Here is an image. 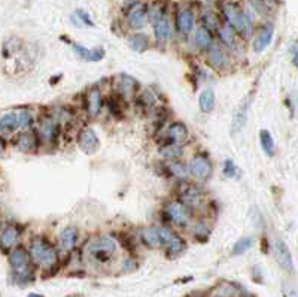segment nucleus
Returning <instances> with one entry per match:
<instances>
[{"label":"nucleus","instance_id":"nucleus-1","mask_svg":"<svg viewBox=\"0 0 298 297\" xmlns=\"http://www.w3.org/2000/svg\"><path fill=\"white\" fill-rule=\"evenodd\" d=\"M222 11H224V15L227 18L228 24L239 34H242L243 38H249L252 34V21L239 8V5L228 2L222 6Z\"/></svg>","mask_w":298,"mask_h":297},{"label":"nucleus","instance_id":"nucleus-2","mask_svg":"<svg viewBox=\"0 0 298 297\" xmlns=\"http://www.w3.org/2000/svg\"><path fill=\"white\" fill-rule=\"evenodd\" d=\"M30 257L44 268H53L57 263V251L45 238H34L30 245Z\"/></svg>","mask_w":298,"mask_h":297},{"label":"nucleus","instance_id":"nucleus-3","mask_svg":"<svg viewBox=\"0 0 298 297\" xmlns=\"http://www.w3.org/2000/svg\"><path fill=\"white\" fill-rule=\"evenodd\" d=\"M116 251V243L113 239H110L108 236H102V238H96L87 246V252L88 255L97 262V263H106L110 260V257L115 254Z\"/></svg>","mask_w":298,"mask_h":297},{"label":"nucleus","instance_id":"nucleus-4","mask_svg":"<svg viewBox=\"0 0 298 297\" xmlns=\"http://www.w3.org/2000/svg\"><path fill=\"white\" fill-rule=\"evenodd\" d=\"M165 214L168 215V218L179 227H185L188 226L191 219V212L190 209L179 203V202H172L165 206Z\"/></svg>","mask_w":298,"mask_h":297},{"label":"nucleus","instance_id":"nucleus-5","mask_svg":"<svg viewBox=\"0 0 298 297\" xmlns=\"http://www.w3.org/2000/svg\"><path fill=\"white\" fill-rule=\"evenodd\" d=\"M212 163L209 162L206 157L203 156H197L194 157L190 163V172L191 175L195 178V179H200V181H206L210 178L212 175Z\"/></svg>","mask_w":298,"mask_h":297},{"label":"nucleus","instance_id":"nucleus-6","mask_svg":"<svg viewBox=\"0 0 298 297\" xmlns=\"http://www.w3.org/2000/svg\"><path fill=\"white\" fill-rule=\"evenodd\" d=\"M181 203L185 205L187 208L197 209L204 203V194L200 189H197L195 185H188L187 189L182 190L181 193Z\"/></svg>","mask_w":298,"mask_h":297},{"label":"nucleus","instance_id":"nucleus-7","mask_svg":"<svg viewBox=\"0 0 298 297\" xmlns=\"http://www.w3.org/2000/svg\"><path fill=\"white\" fill-rule=\"evenodd\" d=\"M78 143L85 154H94L99 150V137L91 129H82L78 136Z\"/></svg>","mask_w":298,"mask_h":297},{"label":"nucleus","instance_id":"nucleus-8","mask_svg":"<svg viewBox=\"0 0 298 297\" xmlns=\"http://www.w3.org/2000/svg\"><path fill=\"white\" fill-rule=\"evenodd\" d=\"M274 255L277 263L280 265V268L286 272H292V258H291V252L286 246V243L282 239H277L274 242Z\"/></svg>","mask_w":298,"mask_h":297},{"label":"nucleus","instance_id":"nucleus-9","mask_svg":"<svg viewBox=\"0 0 298 297\" xmlns=\"http://www.w3.org/2000/svg\"><path fill=\"white\" fill-rule=\"evenodd\" d=\"M207 63L218 70H225L230 67V58L218 45H210L209 54H207Z\"/></svg>","mask_w":298,"mask_h":297},{"label":"nucleus","instance_id":"nucleus-10","mask_svg":"<svg viewBox=\"0 0 298 297\" xmlns=\"http://www.w3.org/2000/svg\"><path fill=\"white\" fill-rule=\"evenodd\" d=\"M9 263H11V266L14 268V270H15L18 275H20V273H27V272H30V270H28V254L24 249H21V248H18V249H15V251L11 252V255H9Z\"/></svg>","mask_w":298,"mask_h":297},{"label":"nucleus","instance_id":"nucleus-11","mask_svg":"<svg viewBox=\"0 0 298 297\" xmlns=\"http://www.w3.org/2000/svg\"><path fill=\"white\" fill-rule=\"evenodd\" d=\"M273 33H274V27L273 24H266L263 26V28L260 30L258 36L255 38V42H253V50L257 53H263L269 45H270L271 39H273Z\"/></svg>","mask_w":298,"mask_h":297},{"label":"nucleus","instance_id":"nucleus-12","mask_svg":"<svg viewBox=\"0 0 298 297\" xmlns=\"http://www.w3.org/2000/svg\"><path fill=\"white\" fill-rule=\"evenodd\" d=\"M167 137L172 140L175 145H182L188 140V129L182 123H175L168 127L167 130Z\"/></svg>","mask_w":298,"mask_h":297},{"label":"nucleus","instance_id":"nucleus-13","mask_svg":"<svg viewBox=\"0 0 298 297\" xmlns=\"http://www.w3.org/2000/svg\"><path fill=\"white\" fill-rule=\"evenodd\" d=\"M127 21H129V26L132 28H135V30L143 27L145 23H146V6L136 5L135 8L129 12Z\"/></svg>","mask_w":298,"mask_h":297},{"label":"nucleus","instance_id":"nucleus-14","mask_svg":"<svg viewBox=\"0 0 298 297\" xmlns=\"http://www.w3.org/2000/svg\"><path fill=\"white\" fill-rule=\"evenodd\" d=\"M140 238H142V242L145 243L148 248L154 249V248H161L163 246V241H161L158 229L146 227V229L140 230Z\"/></svg>","mask_w":298,"mask_h":297},{"label":"nucleus","instance_id":"nucleus-15","mask_svg":"<svg viewBox=\"0 0 298 297\" xmlns=\"http://www.w3.org/2000/svg\"><path fill=\"white\" fill-rule=\"evenodd\" d=\"M136 88H137V82L127 75H122L116 80V90L125 99H129L135 94Z\"/></svg>","mask_w":298,"mask_h":297},{"label":"nucleus","instance_id":"nucleus-16","mask_svg":"<svg viewBox=\"0 0 298 297\" xmlns=\"http://www.w3.org/2000/svg\"><path fill=\"white\" fill-rule=\"evenodd\" d=\"M78 242V230L76 227H66L60 235V245L64 251H72Z\"/></svg>","mask_w":298,"mask_h":297},{"label":"nucleus","instance_id":"nucleus-17","mask_svg":"<svg viewBox=\"0 0 298 297\" xmlns=\"http://www.w3.org/2000/svg\"><path fill=\"white\" fill-rule=\"evenodd\" d=\"M17 148L23 153H33L37 148V136L30 132H24L17 139Z\"/></svg>","mask_w":298,"mask_h":297},{"label":"nucleus","instance_id":"nucleus-18","mask_svg":"<svg viewBox=\"0 0 298 297\" xmlns=\"http://www.w3.org/2000/svg\"><path fill=\"white\" fill-rule=\"evenodd\" d=\"M18 127H20V124H18V114L9 112V114H5L0 118V132L3 135H11Z\"/></svg>","mask_w":298,"mask_h":297},{"label":"nucleus","instance_id":"nucleus-19","mask_svg":"<svg viewBox=\"0 0 298 297\" xmlns=\"http://www.w3.org/2000/svg\"><path fill=\"white\" fill-rule=\"evenodd\" d=\"M39 135L47 142H54L58 136V126L53 120H45L39 126Z\"/></svg>","mask_w":298,"mask_h":297},{"label":"nucleus","instance_id":"nucleus-20","mask_svg":"<svg viewBox=\"0 0 298 297\" xmlns=\"http://www.w3.org/2000/svg\"><path fill=\"white\" fill-rule=\"evenodd\" d=\"M87 103H88V114L91 117L99 115L100 109H102V94L99 88L90 90L87 94Z\"/></svg>","mask_w":298,"mask_h":297},{"label":"nucleus","instance_id":"nucleus-21","mask_svg":"<svg viewBox=\"0 0 298 297\" xmlns=\"http://www.w3.org/2000/svg\"><path fill=\"white\" fill-rule=\"evenodd\" d=\"M165 246H167V257H170V258L179 257V255L184 254L185 249H187V243H185V241H184L181 236H178V235H175V236L172 238V241L167 243Z\"/></svg>","mask_w":298,"mask_h":297},{"label":"nucleus","instance_id":"nucleus-22","mask_svg":"<svg viewBox=\"0 0 298 297\" xmlns=\"http://www.w3.org/2000/svg\"><path fill=\"white\" fill-rule=\"evenodd\" d=\"M18 236H20V233L15 227H12V226L6 227L2 232V236H0V246L3 249H11L18 241Z\"/></svg>","mask_w":298,"mask_h":297},{"label":"nucleus","instance_id":"nucleus-23","mask_svg":"<svg viewBox=\"0 0 298 297\" xmlns=\"http://www.w3.org/2000/svg\"><path fill=\"white\" fill-rule=\"evenodd\" d=\"M194 27V14L191 12L190 9H182L178 14V28L182 33H190Z\"/></svg>","mask_w":298,"mask_h":297},{"label":"nucleus","instance_id":"nucleus-24","mask_svg":"<svg viewBox=\"0 0 298 297\" xmlns=\"http://www.w3.org/2000/svg\"><path fill=\"white\" fill-rule=\"evenodd\" d=\"M73 50L78 53V55L83 58V60H88V61H99L103 58L105 55V51L103 50H88V48H83L78 44H72Z\"/></svg>","mask_w":298,"mask_h":297},{"label":"nucleus","instance_id":"nucleus-25","mask_svg":"<svg viewBox=\"0 0 298 297\" xmlns=\"http://www.w3.org/2000/svg\"><path fill=\"white\" fill-rule=\"evenodd\" d=\"M154 33H155V38L158 41H167L170 38V33H172V28H170V23L165 17H161L160 20L155 21V27H154Z\"/></svg>","mask_w":298,"mask_h":297},{"label":"nucleus","instance_id":"nucleus-26","mask_svg":"<svg viewBox=\"0 0 298 297\" xmlns=\"http://www.w3.org/2000/svg\"><path fill=\"white\" fill-rule=\"evenodd\" d=\"M195 45L200 48V50H209L210 45H212V34L207 28L200 27L197 31H195Z\"/></svg>","mask_w":298,"mask_h":297},{"label":"nucleus","instance_id":"nucleus-27","mask_svg":"<svg viewBox=\"0 0 298 297\" xmlns=\"http://www.w3.org/2000/svg\"><path fill=\"white\" fill-rule=\"evenodd\" d=\"M260 142H261V148L263 151L273 157L274 156V151H276V145H274V140H273V136L270 135L269 130H261L260 132Z\"/></svg>","mask_w":298,"mask_h":297},{"label":"nucleus","instance_id":"nucleus-28","mask_svg":"<svg viewBox=\"0 0 298 297\" xmlns=\"http://www.w3.org/2000/svg\"><path fill=\"white\" fill-rule=\"evenodd\" d=\"M215 108V93L212 90H204L200 96V109L203 112H212Z\"/></svg>","mask_w":298,"mask_h":297},{"label":"nucleus","instance_id":"nucleus-29","mask_svg":"<svg viewBox=\"0 0 298 297\" xmlns=\"http://www.w3.org/2000/svg\"><path fill=\"white\" fill-rule=\"evenodd\" d=\"M130 47L133 48V51L136 53H142L148 48V38L142 33L139 34H133L130 38Z\"/></svg>","mask_w":298,"mask_h":297},{"label":"nucleus","instance_id":"nucleus-30","mask_svg":"<svg viewBox=\"0 0 298 297\" xmlns=\"http://www.w3.org/2000/svg\"><path fill=\"white\" fill-rule=\"evenodd\" d=\"M203 27L207 28L209 31H215L219 28V18L215 12H206L203 15Z\"/></svg>","mask_w":298,"mask_h":297},{"label":"nucleus","instance_id":"nucleus-31","mask_svg":"<svg viewBox=\"0 0 298 297\" xmlns=\"http://www.w3.org/2000/svg\"><path fill=\"white\" fill-rule=\"evenodd\" d=\"M161 156L167 160H176L182 156V150L178 145L172 143V145H167V146L161 148Z\"/></svg>","mask_w":298,"mask_h":297},{"label":"nucleus","instance_id":"nucleus-32","mask_svg":"<svg viewBox=\"0 0 298 297\" xmlns=\"http://www.w3.org/2000/svg\"><path fill=\"white\" fill-rule=\"evenodd\" d=\"M219 38H221V41L225 45L233 47L236 44V33L233 31V28L228 27V26H224V27L219 28Z\"/></svg>","mask_w":298,"mask_h":297},{"label":"nucleus","instance_id":"nucleus-33","mask_svg":"<svg viewBox=\"0 0 298 297\" xmlns=\"http://www.w3.org/2000/svg\"><path fill=\"white\" fill-rule=\"evenodd\" d=\"M252 238H249V236H244V238H240L236 245H234V248H233V254L234 255H239V254H243L246 252L250 246H252Z\"/></svg>","mask_w":298,"mask_h":297},{"label":"nucleus","instance_id":"nucleus-34","mask_svg":"<svg viewBox=\"0 0 298 297\" xmlns=\"http://www.w3.org/2000/svg\"><path fill=\"white\" fill-rule=\"evenodd\" d=\"M246 114H247V103L242 105V106L239 108V110L236 112V115H234V121H233L234 130H239V129L243 127L244 121H246Z\"/></svg>","mask_w":298,"mask_h":297},{"label":"nucleus","instance_id":"nucleus-35","mask_svg":"<svg viewBox=\"0 0 298 297\" xmlns=\"http://www.w3.org/2000/svg\"><path fill=\"white\" fill-rule=\"evenodd\" d=\"M168 170L172 172V175H175L176 178H179V179H185L187 178V175H188V172H187V167L182 164V163H172L170 164V167H168Z\"/></svg>","mask_w":298,"mask_h":297},{"label":"nucleus","instance_id":"nucleus-36","mask_svg":"<svg viewBox=\"0 0 298 297\" xmlns=\"http://www.w3.org/2000/svg\"><path fill=\"white\" fill-rule=\"evenodd\" d=\"M137 103H139V106L151 108V106L155 103V99H154V96H152L149 91H145V93H142V94H140V97L137 99Z\"/></svg>","mask_w":298,"mask_h":297},{"label":"nucleus","instance_id":"nucleus-37","mask_svg":"<svg viewBox=\"0 0 298 297\" xmlns=\"http://www.w3.org/2000/svg\"><path fill=\"white\" fill-rule=\"evenodd\" d=\"M236 173H237L236 164L231 162V160H225L224 162V175L227 178H233V176H236Z\"/></svg>","mask_w":298,"mask_h":297},{"label":"nucleus","instance_id":"nucleus-38","mask_svg":"<svg viewBox=\"0 0 298 297\" xmlns=\"http://www.w3.org/2000/svg\"><path fill=\"white\" fill-rule=\"evenodd\" d=\"M18 124L20 127H28L31 124V114L28 110H21L18 114Z\"/></svg>","mask_w":298,"mask_h":297},{"label":"nucleus","instance_id":"nucleus-39","mask_svg":"<svg viewBox=\"0 0 298 297\" xmlns=\"http://www.w3.org/2000/svg\"><path fill=\"white\" fill-rule=\"evenodd\" d=\"M76 15L81 18L82 23H85V24H88V26H93V21H91V18H90V15H88L87 12H83V11H81V9H78V11H76Z\"/></svg>","mask_w":298,"mask_h":297},{"label":"nucleus","instance_id":"nucleus-40","mask_svg":"<svg viewBox=\"0 0 298 297\" xmlns=\"http://www.w3.org/2000/svg\"><path fill=\"white\" fill-rule=\"evenodd\" d=\"M291 53H292V63H294V66H297V44H294L291 47Z\"/></svg>","mask_w":298,"mask_h":297},{"label":"nucleus","instance_id":"nucleus-41","mask_svg":"<svg viewBox=\"0 0 298 297\" xmlns=\"http://www.w3.org/2000/svg\"><path fill=\"white\" fill-rule=\"evenodd\" d=\"M124 2H125L127 5H135L137 0H124Z\"/></svg>","mask_w":298,"mask_h":297},{"label":"nucleus","instance_id":"nucleus-42","mask_svg":"<svg viewBox=\"0 0 298 297\" xmlns=\"http://www.w3.org/2000/svg\"><path fill=\"white\" fill-rule=\"evenodd\" d=\"M28 297H44L42 294H36V293H31V294H28Z\"/></svg>","mask_w":298,"mask_h":297}]
</instances>
